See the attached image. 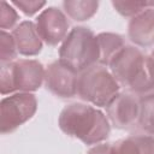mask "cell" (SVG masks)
<instances>
[{
	"mask_svg": "<svg viewBox=\"0 0 154 154\" xmlns=\"http://www.w3.org/2000/svg\"><path fill=\"white\" fill-rule=\"evenodd\" d=\"M60 130L84 144H99L107 140L111 132L108 118L99 108L75 102L63 108L58 118Z\"/></svg>",
	"mask_w": 154,
	"mask_h": 154,
	"instance_id": "6da1fadb",
	"label": "cell"
},
{
	"mask_svg": "<svg viewBox=\"0 0 154 154\" xmlns=\"http://www.w3.org/2000/svg\"><path fill=\"white\" fill-rule=\"evenodd\" d=\"M59 60L73 69L77 73L96 65L100 60L97 35L85 26L72 28L61 42Z\"/></svg>",
	"mask_w": 154,
	"mask_h": 154,
	"instance_id": "7a4b0ae2",
	"label": "cell"
},
{
	"mask_svg": "<svg viewBox=\"0 0 154 154\" xmlns=\"http://www.w3.org/2000/svg\"><path fill=\"white\" fill-rule=\"evenodd\" d=\"M43 65L34 59H19L1 64L0 91L1 95L11 93H32L45 82Z\"/></svg>",
	"mask_w": 154,
	"mask_h": 154,
	"instance_id": "3957f363",
	"label": "cell"
},
{
	"mask_svg": "<svg viewBox=\"0 0 154 154\" xmlns=\"http://www.w3.org/2000/svg\"><path fill=\"white\" fill-rule=\"evenodd\" d=\"M120 84L113 77L111 71L100 64H96L78 76V96L97 107H107L119 94Z\"/></svg>",
	"mask_w": 154,
	"mask_h": 154,
	"instance_id": "277c9868",
	"label": "cell"
},
{
	"mask_svg": "<svg viewBox=\"0 0 154 154\" xmlns=\"http://www.w3.org/2000/svg\"><path fill=\"white\" fill-rule=\"evenodd\" d=\"M37 109V100L32 93H14L0 102V131L13 132L32 118Z\"/></svg>",
	"mask_w": 154,
	"mask_h": 154,
	"instance_id": "5b68a950",
	"label": "cell"
},
{
	"mask_svg": "<svg viewBox=\"0 0 154 154\" xmlns=\"http://www.w3.org/2000/svg\"><path fill=\"white\" fill-rule=\"evenodd\" d=\"M78 76L73 69L69 67L60 60L49 64L45 71V85L53 95L63 99L77 95Z\"/></svg>",
	"mask_w": 154,
	"mask_h": 154,
	"instance_id": "8992f818",
	"label": "cell"
},
{
	"mask_svg": "<svg viewBox=\"0 0 154 154\" xmlns=\"http://www.w3.org/2000/svg\"><path fill=\"white\" fill-rule=\"evenodd\" d=\"M35 24L41 40L48 46H57L63 42L70 32L66 14L54 6L43 10L37 16Z\"/></svg>",
	"mask_w": 154,
	"mask_h": 154,
	"instance_id": "52a82bcc",
	"label": "cell"
},
{
	"mask_svg": "<svg viewBox=\"0 0 154 154\" xmlns=\"http://www.w3.org/2000/svg\"><path fill=\"white\" fill-rule=\"evenodd\" d=\"M146 55L134 46L125 45L123 49L112 59L108 65V69L117 82L129 88L131 82L137 76Z\"/></svg>",
	"mask_w": 154,
	"mask_h": 154,
	"instance_id": "ba28073f",
	"label": "cell"
},
{
	"mask_svg": "<svg viewBox=\"0 0 154 154\" xmlns=\"http://www.w3.org/2000/svg\"><path fill=\"white\" fill-rule=\"evenodd\" d=\"M107 118L118 129H128L140 118V97L131 93H119L106 107Z\"/></svg>",
	"mask_w": 154,
	"mask_h": 154,
	"instance_id": "9c48e42d",
	"label": "cell"
},
{
	"mask_svg": "<svg viewBox=\"0 0 154 154\" xmlns=\"http://www.w3.org/2000/svg\"><path fill=\"white\" fill-rule=\"evenodd\" d=\"M128 36L138 47L147 48L154 45V7L146 8L129 20Z\"/></svg>",
	"mask_w": 154,
	"mask_h": 154,
	"instance_id": "30bf717a",
	"label": "cell"
},
{
	"mask_svg": "<svg viewBox=\"0 0 154 154\" xmlns=\"http://www.w3.org/2000/svg\"><path fill=\"white\" fill-rule=\"evenodd\" d=\"M14 37L18 54L25 57H32L41 52L42 40L37 32L36 24L31 20H24L19 23L12 31Z\"/></svg>",
	"mask_w": 154,
	"mask_h": 154,
	"instance_id": "8fae6325",
	"label": "cell"
},
{
	"mask_svg": "<svg viewBox=\"0 0 154 154\" xmlns=\"http://www.w3.org/2000/svg\"><path fill=\"white\" fill-rule=\"evenodd\" d=\"M117 154H154V137L134 135L114 143Z\"/></svg>",
	"mask_w": 154,
	"mask_h": 154,
	"instance_id": "7c38bea8",
	"label": "cell"
},
{
	"mask_svg": "<svg viewBox=\"0 0 154 154\" xmlns=\"http://www.w3.org/2000/svg\"><path fill=\"white\" fill-rule=\"evenodd\" d=\"M99 48H100V60L99 64L108 67L112 59L123 49L125 46L123 36L114 32H100L97 34Z\"/></svg>",
	"mask_w": 154,
	"mask_h": 154,
	"instance_id": "4fadbf2b",
	"label": "cell"
},
{
	"mask_svg": "<svg viewBox=\"0 0 154 154\" xmlns=\"http://www.w3.org/2000/svg\"><path fill=\"white\" fill-rule=\"evenodd\" d=\"M65 13L76 22L90 19L99 8V2L94 0H66L63 2Z\"/></svg>",
	"mask_w": 154,
	"mask_h": 154,
	"instance_id": "5bb4252c",
	"label": "cell"
},
{
	"mask_svg": "<svg viewBox=\"0 0 154 154\" xmlns=\"http://www.w3.org/2000/svg\"><path fill=\"white\" fill-rule=\"evenodd\" d=\"M138 125L148 134H154V93L140 97Z\"/></svg>",
	"mask_w": 154,
	"mask_h": 154,
	"instance_id": "9a60e30c",
	"label": "cell"
},
{
	"mask_svg": "<svg viewBox=\"0 0 154 154\" xmlns=\"http://www.w3.org/2000/svg\"><path fill=\"white\" fill-rule=\"evenodd\" d=\"M17 54H18V49H17V45H16L12 32L1 30L0 31V60H1V64L14 61Z\"/></svg>",
	"mask_w": 154,
	"mask_h": 154,
	"instance_id": "2e32d148",
	"label": "cell"
},
{
	"mask_svg": "<svg viewBox=\"0 0 154 154\" xmlns=\"http://www.w3.org/2000/svg\"><path fill=\"white\" fill-rule=\"evenodd\" d=\"M114 10L124 17H134L146 8L154 7V1H112Z\"/></svg>",
	"mask_w": 154,
	"mask_h": 154,
	"instance_id": "e0dca14e",
	"label": "cell"
},
{
	"mask_svg": "<svg viewBox=\"0 0 154 154\" xmlns=\"http://www.w3.org/2000/svg\"><path fill=\"white\" fill-rule=\"evenodd\" d=\"M19 16L13 5L7 1H2L0 6V28L1 30L12 29L18 22Z\"/></svg>",
	"mask_w": 154,
	"mask_h": 154,
	"instance_id": "ac0fdd59",
	"label": "cell"
},
{
	"mask_svg": "<svg viewBox=\"0 0 154 154\" xmlns=\"http://www.w3.org/2000/svg\"><path fill=\"white\" fill-rule=\"evenodd\" d=\"M11 4L19 8L26 16H34L37 13L43 6H46V1H37V0H12Z\"/></svg>",
	"mask_w": 154,
	"mask_h": 154,
	"instance_id": "d6986e66",
	"label": "cell"
},
{
	"mask_svg": "<svg viewBox=\"0 0 154 154\" xmlns=\"http://www.w3.org/2000/svg\"><path fill=\"white\" fill-rule=\"evenodd\" d=\"M87 154H117L114 143H101L89 149Z\"/></svg>",
	"mask_w": 154,
	"mask_h": 154,
	"instance_id": "ffe728a7",
	"label": "cell"
},
{
	"mask_svg": "<svg viewBox=\"0 0 154 154\" xmlns=\"http://www.w3.org/2000/svg\"><path fill=\"white\" fill-rule=\"evenodd\" d=\"M150 57H152V58H153V60H154V51L150 53Z\"/></svg>",
	"mask_w": 154,
	"mask_h": 154,
	"instance_id": "44dd1931",
	"label": "cell"
}]
</instances>
